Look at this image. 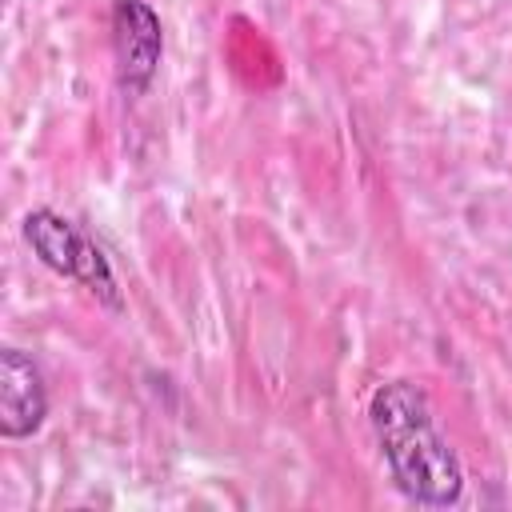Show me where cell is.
<instances>
[{
  "mask_svg": "<svg viewBox=\"0 0 512 512\" xmlns=\"http://www.w3.org/2000/svg\"><path fill=\"white\" fill-rule=\"evenodd\" d=\"M368 420H372L376 444L388 460V472L408 500L432 504V508L460 500L464 468H460L456 452L448 448V440L436 432L428 396L416 384H408V380L380 384L372 392Z\"/></svg>",
  "mask_w": 512,
  "mask_h": 512,
  "instance_id": "cell-1",
  "label": "cell"
},
{
  "mask_svg": "<svg viewBox=\"0 0 512 512\" xmlns=\"http://www.w3.org/2000/svg\"><path fill=\"white\" fill-rule=\"evenodd\" d=\"M24 240L32 244V252L40 256V264H48L52 272L84 284L88 292H96L108 308H120V292H116V276L104 260V252L96 248V240L76 228L72 220H64L52 208H36L24 216Z\"/></svg>",
  "mask_w": 512,
  "mask_h": 512,
  "instance_id": "cell-2",
  "label": "cell"
},
{
  "mask_svg": "<svg viewBox=\"0 0 512 512\" xmlns=\"http://www.w3.org/2000/svg\"><path fill=\"white\" fill-rule=\"evenodd\" d=\"M112 52H116V80L128 96H140L164 52L160 16L144 0H116L112 4Z\"/></svg>",
  "mask_w": 512,
  "mask_h": 512,
  "instance_id": "cell-3",
  "label": "cell"
},
{
  "mask_svg": "<svg viewBox=\"0 0 512 512\" xmlns=\"http://www.w3.org/2000/svg\"><path fill=\"white\" fill-rule=\"evenodd\" d=\"M48 412V392L40 368L20 352L4 348L0 352V432L8 440H24L44 424Z\"/></svg>",
  "mask_w": 512,
  "mask_h": 512,
  "instance_id": "cell-4",
  "label": "cell"
}]
</instances>
